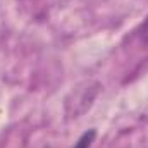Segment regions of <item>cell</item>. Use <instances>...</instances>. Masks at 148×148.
<instances>
[{
    "instance_id": "obj_1",
    "label": "cell",
    "mask_w": 148,
    "mask_h": 148,
    "mask_svg": "<svg viewBox=\"0 0 148 148\" xmlns=\"http://www.w3.org/2000/svg\"><path fill=\"white\" fill-rule=\"evenodd\" d=\"M95 138H97V131L95 129H90V131H86V133L81 134V138L76 141V145L73 148H91Z\"/></svg>"
},
{
    "instance_id": "obj_2",
    "label": "cell",
    "mask_w": 148,
    "mask_h": 148,
    "mask_svg": "<svg viewBox=\"0 0 148 148\" xmlns=\"http://www.w3.org/2000/svg\"><path fill=\"white\" fill-rule=\"evenodd\" d=\"M140 36H141V41L148 45V17H147V21L141 24V29H140Z\"/></svg>"
}]
</instances>
